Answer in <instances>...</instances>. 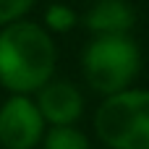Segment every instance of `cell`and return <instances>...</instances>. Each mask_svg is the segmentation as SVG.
<instances>
[{"mask_svg": "<svg viewBox=\"0 0 149 149\" xmlns=\"http://www.w3.org/2000/svg\"><path fill=\"white\" fill-rule=\"evenodd\" d=\"M34 102L47 126L76 123L84 115V94L73 81L65 79H50L45 86L34 92Z\"/></svg>", "mask_w": 149, "mask_h": 149, "instance_id": "5b68a950", "label": "cell"}, {"mask_svg": "<svg viewBox=\"0 0 149 149\" xmlns=\"http://www.w3.org/2000/svg\"><path fill=\"white\" fill-rule=\"evenodd\" d=\"M84 24L92 34H128L136 24V13L126 0H97Z\"/></svg>", "mask_w": 149, "mask_h": 149, "instance_id": "8992f818", "label": "cell"}, {"mask_svg": "<svg viewBox=\"0 0 149 149\" xmlns=\"http://www.w3.org/2000/svg\"><path fill=\"white\" fill-rule=\"evenodd\" d=\"M141 71V50L128 34H94L81 52V73L92 92L107 97L134 84Z\"/></svg>", "mask_w": 149, "mask_h": 149, "instance_id": "7a4b0ae2", "label": "cell"}, {"mask_svg": "<svg viewBox=\"0 0 149 149\" xmlns=\"http://www.w3.org/2000/svg\"><path fill=\"white\" fill-rule=\"evenodd\" d=\"M34 5H37V0H0V26L10 24L16 18H24Z\"/></svg>", "mask_w": 149, "mask_h": 149, "instance_id": "9c48e42d", "label": "cell"}, {"mask_svg": "<svg viewBox=\"0 0 149 149\" xmlns=\"http://www.w3.org/2000/svg\"><path fill=\"white\" fill-rule=\"evenodd\" d=\"M105 149H107V147H105Z\"/></svg>", "mask_w": 149, "mask_h": 149, "instance_id": "30bf717a", "label": "cell"}, {"mask_svg": "<svg viewBox=\"0 0 149 149\" xmlns=\"http://www.w3.org/2000/svg\"><path fill=\"white\" fill-rule=\"evenodd\" d=\"M42 149H89V139L76 123L50 126L42 136Z\"/></svg>", "mask_w": 149, "mask_h": 149, "instance_id": "52a82bcc", "label": "cell"}, {"mask_svg": "<svg viewBox=\"0 0 149 149\" xmlns=\"http://www.w3.org/2000/svg\"><path fill=\"white\" fill-rule=\"evenodd\" d=\"M58 47L52 31L16 18L0 26V86L10 94H34L55 76Z\"/></svg>", "mask_w": 149, "mask_h": 149, "instance_id": "6da1fadb", "label": "cell"}, {"mask_svg": "<svg viewBox=\"0 0 149 149\" xmlns=\"http://www.w3.org/2000/svg\"><path fill=\"white\" fill-rule=\"evenodd\" d=\"M94 134L107 149H149V89L107 94L94 113Z\"/></svg>", "mask_w": 149, "mask_h": 149, "instance_id": "3957f363", "label": "cell"}, {"mask_svg": "<svg viewBox=\"0 0 149 149\" xmlns=\"http://www.w3.org/2000/svg\"><path fill=\"white\" fill-rule=\"evenodd\" d=\"M76 24H79V13L71 5H65V3L47 5V10H45V26L52 34H68L71 29H76Z\"/></svg>", "mask_w": 149, "mask_h": 149, "instance_id": "ba28073f", "label": "cell"}, {"mask_svg": "<svg viewBox=\"0 0 149 149\" xmlns=\"http://www.w3.org/2000/svg\"><path fill=\"white\" fill-rule=\"evenodd\" d=\"M47 120L42 118L34 94H10L0 105V147L34 149L42 144Z\"/></svg>", "mask_w": 149, "mask_h": 149, "instance_id": "277c9868", "label": "cell"}]
</instances>
